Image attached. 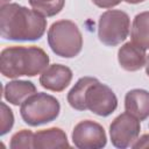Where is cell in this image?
<instances>
[{"label": "cell", "instance_id": "cell-8", "mask_svg": "<svg viewBox=\"0 0 149 149\" xmlns=\"http://www.w3.org/2000/svg\"><path fill=\"white\" fill-rule=\"evenodd\" d=\"M72 143L79 149H101L107 143L104 127L92 120L78 122L72 130Z\"/></svg>", "mask_w": 149, "mask_h": 149}, {"label": "cell", "instance_id": "cell-16", "mask_svg": "<svg viewBox=\"0 0 149 149\" xmlns=\"http://www.w3.org/2000/svg\"><path fill=\"white\" fill-rule=\"evenodd\" d=\"M30 7L45 17L59 14L65 5V0H28Z\"/></svg>", "mask_w": 149, "mask_h": 149}, {"label": "cell", "instance_id": "cell-23", "mask_svg": "<svg viewBox=\"0 0 149 149\" xmlns=\"http://www.w3.org/2000/svg\"><path fill=\"white\" fill-rule=\"evenodd\" d=\"M9 1H10V0H1V6H3V5H7V3H9Z\"/></svg>", "mask_w": 149, "mask_h": 149}, {"label": "cell", "instance_id": "cell-10", "mask_svg": "<svg viewBox=\"0 0 149 149\" xmlns=\"http://www.w3.org/2000/svg\"><path fill=\"white\" fill-rule=\"evenodd\" d=\"M118 62L120 66L126 71H139L143 66H146V50L133 42H127L118 50Z\"/></svg>", "mask_w": 149, "mask_h": 149}, {"label": "cell", "instance_id": "cell-20", "mask_svg": "<svg viewBox=\"0 0 149 149\" xmlns=\"http://www.w3.org/2000/svg\"><path fill=\"white\" fill-rule=\"evenodd\" d=\"M132 148H149V134H143L141 137H137Z\"/></svg>", "mask_w": 149, "mask_h": 149}, {"label": "cell", "instance_id": "cell-1", "mask_svg": "<svg viewBox=\"0 0 149 149\" xmlns=\"http://www.w3.org/2000/svg\"><path fill=\"white\" fill-rule=\"evenodd\" d=\"M47 29V19L35 9L19 3H7L0 8V35L9 41H37Z\"/></svg>", "mask_w": 149, "mask_h": 149}, {"label": "cell", "instance_id": "cell-18", "mask_svg": "<svg viewBox=\"0 0 149 149\" xmlns=\"http://www.w3.org/2000/svg\"><path fill=\"white\" fill-rule=\"evenodd\" d=\"M0 116H1V123H0V135L3 136L6 135L14 125V114L13 111L5 104V102H0Z\"/></svg>", "mask_w": 149, "mask_h": 149}, {"label": "cell", "instance_id": "cell-6", "mask_svg": "<svg viewBox=\"0 0 149 149\" xmlns=\"http://www.w3.org/2000/svg\"><path fill=\"white\" fill-rule=\"evenodd\" d=\"M84 105L86 111L106 118L116 109L118 98L109 86L100 83L95 78L85 91Z\"/></svg>", "mask_w": 149, "mask_h": 149}, {"label": "cell", "instance_id": "cell-7", "mask_svg": "<svg viewBox=\"0 0 149 149\" xmlns=\"http://www.w3.org/2000/svg\"><path fill=\"white\" fill-rule=\"evenodd\" d=\"M141 121L128 112L118 115L109 125L111 142L115 148L132 147L140 135Z\"/></svg>", "mask_w": 149, "mask_h": 149}, {"label": "cell", "instance_id": "cell-5", "mask_svg": "<svg viewBox=\"0 0 149 149\" xmlns=\"http://www.w3.org/2000/svg\"><path fill=\"white\" fill-rule=\"evenodd\" d=\"M130 30L129 15L120 9L104 12L98 21V37L107 47H115L123 42Z\"/></svg>", "mask_w": 149, "mask_h": 149}, {"label": "cell", "instance_id": "cell-22", "mask_svg": "<svg viewBox=\"0 0 149 149\" xmlns=\"http://www.w3.org/2000/svg\"><path fill=\"white\" fill-rule=\"evenodd\" d=\"M146 73L149 77V55H147V62H146Z\"/></svg>", "mask_w": 149, "mask_h": 149}, {"label": "cell", "instance_id": "cell-2", "mask_svg": "<svg viewBox=\"0 0 149 149\" xmlns=\"http://www.w3.org/2000/svg\"><path fill=\"white\" fill-rule=\"evenodd\" d=\"M49 62L48 54L40 47H8L0 54V72L12 79L22 76L35 77L49 66Z\"/></svg>", "mask_w": 149, "mask_h": 149}, {"label": "cell", "instance_id": "cell-9", "mask_svg": "<svg viewBox=\"0 0 149 149\" xmlns=\"http://www.w3.org/2000/svg\"><path fill=\"white\" fill-rule=\"evenodd\" d=\"M73 77L72 70L63 64H51L40 74V84L43 88L52 92L64 91Z\"/></svg>", "mask_w": 149, "mask_h": 149}, {"label": "cell", "instance_id": "cell-13", "mask_svg": "<svg viewBox=\"0 0 149 149\" xmlns=\"http://www.w3.org/2000/svg\"><path fill=\"white\" fill-rule=\"evenodd\" d=\"M36 86L30 80H12L3 86L2 95L6 101L14 106L21 105L26 99L36 93Z\"/></svg>", "mask_w": 149, "mask_h": 149}, {"label": "cell", "instance_id": "cell-21", "mask_svg": "<svg viewBox=\"0 0 149 149\" xmlns=\"http://www.w3.org/2000/svg\"><path fill=\"white\" fill-rule=\"evenodd\" d=\"M121 1H125V2L132 3V5H136V3H141V2H143L146 0H121Z\"/></svg>", "mask_w": 149, "mask_h": 149}, {"label": "cell", "instance_id": "cell-17", "mask_svg": "<svg viewBox=\"0 0 149 149\" xmlns=\"http://www.w3.org/2000/svg\"><path fill=\"white\" fill-rule=\"evenodd\" d=\"M10 149H33L34 148V133L29 129H21L15 133L9 142Z\"/></svg>", "mask_w": 149, "mask_h": 149}, {"label": "cell", "instance_id": "cell-12", "mask_svg": "<svg viewBox=\"0 0 149 149\" xmlns=\"http://www.w3.org/2000/svg\"><path fill=\"white\" fill-rule=\"evenodd\" d=\"M125 109L140 121L149 118V91L133 88L125 95Z\"/></svg>", "mask_w": 149, "mask_h": 149}, {"label": "cell", "instance_id": "cell-3", "mask_svg": "<svg viewBox=\"0 0 149 149\" xmlns=\"http://www.w3.org/2000/svg\"><path fill=\"white\" fill-rule=\"evenodd\" d=\"M48 44L56 56L73 58L83 49V35L71 20H58L48 30Z\"/></svg>", "mask_w": 149, "mask_h": 149}, {"label": "cell", "instance_id": "cell-11", "mask_svg": "<svg viewBox=\"0 0 149 149\" xmlns=\"http://www.w3.org/2000/svg\"><path fill=\"white\" fill-rule=\"evenodd\" d=\"M70 147L66 133L59 127H51L34 133V149H54Z\"/></svg>", "mask_w": 149, "mask_h": 149}, {"label": "cell", "instance_id": "cell-19", "mask_svg": "<svg viewBox=\"0 0 149 149\" xmlns=\"http://www.w3.org/2000/svg\"><path fill=\"white\" fill-rule=\"evenodd\" d=\"M97 7L99 8H106V9H109V8H113L115 6H118L121 0H91Z\"/></svg>", "mask_w": 149, "mask_h": 149}, {"label": "cell", "instance_id": "cell-4", "mask_svg": "<svg viewBox=\"0 0 149 149\" xmlns=\"http://www.w3.org/2000/svg\"><path fill=\"white\" fill-rule=\"evenodd\" d=\"M61 112V104L54 95L36 92L20 105V114L24 123L37 127L56 120Z\"/></svg>", "mask_w": 149, "mask_h": 149}, {"label": "cell", "instance_id": "cell-14", "mask_svg": "<svg viewBox=\"0 0 149 149\" xmlns=\"http://www.w3.org/2000/svg\"><path fill=\"white\" fill-rule=\"evenodd\" d=\"M132 42L142 49H149V10L135 15L130 29Z\"/></svg>", "mask_w": 149, "mask_h": 149}, {"label": "cell", "instance_id": "cell-15", "mask_svg": "<svg viewBox=\"0 0 149 149\" xmlns=\"http://www.w3.org/2000/svg\"><path fill=\"white\" fill-rule=\"evenodd\" d=\"M94 77H81L77 80V83L73 85V87L69 91L68 93V102L69 105L76 109V111H86L85 105H84V97H85V91L87 86L94 80Z\"/></svg>", "mask_w": 149, "mask_h": 149}]
</instances>
